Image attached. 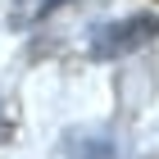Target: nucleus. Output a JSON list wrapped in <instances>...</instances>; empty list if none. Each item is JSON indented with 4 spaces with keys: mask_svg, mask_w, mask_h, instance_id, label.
<instances>
[{
    "mask_svg": "<svg viewBox=\"0 0 159 159\" xmlns=\"http://www.w3.org/2000/svg\"><path fill=\"white\" fill-rule=\"evenodd\" d=\"M155 37H159V14H127V18L91 27L86 50H91V59H123V55L150 46Z\"/></svg>",
    "mask_w": 159,
    "mask_h": 159,
    "instance_id": "nucleus-1",
    "label": "nucleus"
},
{
    "mask_svg": "<svg viewBox=\"0 0 159 159\" xmlns=\"http://www.w3.org/2000/svg\"><path fill=\"white\" fill-rule=\"evenodd\" d=\"M68 159H118V141L105 132H68Z\"/></svg>",
    "mask_w": 159,
    "mask_h": 159,
    "instance_id": "nucleus-2",
    "label": "nucleus"
},
{
    "mask_svg": "<svg viewBox=\"0 0 159 159\" xmlns=\"http://www.w3.org/2000/svg\"><path fill=\"white\" fill-rule=\"evenodd\" d=\"M59 5H68V0H18V5H14V14H9V23L23 32V27H32V23H41V18H50Z\"/></svg>",
    "mask_w": 159,
    "mask_h": 159,
    "instance_id": "nucleus-3",
    "label": "nucleus"
},
{
    "mask_svg": "<svg viewBox=\"0 0 159 159\" xmlns=\"http://www.w3.org/2000/svg\"><path fill=\"white\" fill-rule=\"evenodd\" d=\"M5 132H9V123H5V100H0V141H5Z\"/></svg>",
    "mask_w": 159,
    "mask_h": 159,
    "instance_id": "nucleus-4",
    "label": "nucleus"
}]
</instances>
